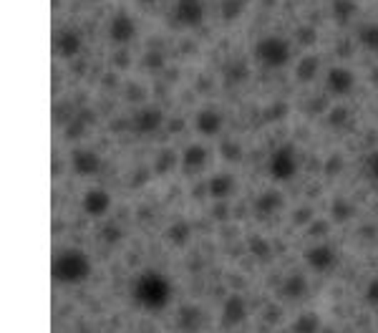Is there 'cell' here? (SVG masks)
<instances>
[{
    "label": "cell",
    "instance_id": "1",
    "mask_svg": "<svg viewBox=\"0 0 378 333\" xmlns=\"http://www.w3.org/2000/svg\"><path fill=\"white\" fill-rule=\"evenodd\" d=\"M134 298L146 311H162L172 298V283L157 270H146L134 280Z\"/></svg>",
    "mask_w": 378,
    "mask_h": 333
},
{
    "label": "cell",
    "instance_id": "2",
    "mask_svg": "<svg viewBox=\"0 0 378 333\" xmlns=\"http://www.w3.org/2000/svg\"><path fill=\"white\" fill-rule=\"evenodd\" d=\"M255 59L262 68L278 71L285 68L292 59V40L285 36H262L255 43Z\"/></svg>",
    "mask_w": 378,
    "mask_h": 333
},
{
    "label": "cell",
    "instance_id": "3",
    "mask_svg": "<svg viewBox=\"0 0 378 333\" xmlns=\"http://www.w3.org/2000/svg\"><path fill=\"white\" fill-rule=\"evenodd\" d=\"M51 273L58 283L76 286V283H84L91 275V260L81 250H63V253L56 255Z\"/></svg>",
    "mask_w": 378,
    "mask_h": 333
},
{
    "label": "cell",
    "instance_id": "4",
    "mask_svg": "<svg viewBox=\"0 0 378 333\" xmlns=\"http://www.w3.org/2000/svg\"><path fill=\"white\" fill-rule=\"evenodd\" d=\"M267 174L275 182H288L298 174V152L292 144H283L270 154L267 160Z\"/></svg>",
    "mask_w": 378,
    "mask_h": 333
},
{
    "label": "cell",
    "instance_id": "5",
    "mask_svg": "<svg viewBox=\"0 0 378 333\" xmlns=\"http://www.w3.org/2000/svg\"><path fill=\"white\" fill-rule=\"evenodd\" d=\"M205 0H177L174 3L172 23L174 28H199L205 23Z\"/></svg>",
    "mask_w": 378,
    "mask_h": 333
},
{
    "label": "cell",
    "instance_id": "6",
    "mask_svg": "<svg viewBox=\"0 0 378 333\" xmlns=\"http://www.w3.org/2000/svg\"><path fill=\"white\" fill-rule=\"evenodd\" d=\"M107 36L113 46L124 48L126 43H132V40L136 38V20L129 13H124V10L111 15V20H109V26H107Z\"/></svg>",
    "mask_w": 378,
    "mask_h": 333
},
{
    "label": "cell",
    "instance_id": "7",
    "mask_svg": "<svg viewBox=\"0 0 378 333\" xmlns=\"http://www.w3.org/2000/svg\"><path fill=\"white\" fill-rule=\"evenodd\" d=\"M356 88V74L345 66H333L325 74V93L331 96H348Z\"/></svg>",
    "mask_w": 378,
    "mask_h": 333
},
{
    "label": "cell",
    "instance_id": "8",
    "mask_svg": "<svg viewBox=\"0 0 378 333\" xmlns=\"http://www.w3.org/2000/svg\"><path fill=\"white\" fill-rule=\"evenodd\" d=\"M306 263L315 273H328V270H333L336 263H338V253H336V247L328 245V242H318V245H313L306 250Z\"/></svg>",
    "mask_w": 378,
    "mask_h": 333
},
{
    "label": "cell",
    "instance_id": "9",
    "mask_svg": "<svg viewBox=\"0 0 378 333\" xmlns=\"http://www.w3.org/2000/svg\"><path fill=\"white\" fill-rule=\"evenodd\" d=\"M71 166L79 177H93L101 169V157L96 152H91V149L79 147L71 152Z\"/></svg>",
    "mask_w": 378,
    "mask_h": 333
},
{
    "label": "cell",
    "instance_id": "10",
    "mask_svg": "<svg viewBox=\"0 0 378 333\" xmlns=\"http://www.w3.org/2000/svg\"><path fill=\"white\" fill-rule=\"evenodd\" d=\"M81 207H84V212L88 215V217H104V215L111 210V194L107 192V189H88L86 194H84V200H81Z\"/></svg>",
    "mask_w": 378,
    "mask_h": 333
},
{
    "label": "cell",
    "instance_id": "11",
    "mask_svg": "<svg viewBox=\"0 0 378 333\" xmlns=\"http://www.w3.org/2000/svg\"><path fill=\"white\" fill-rule=\"evenodd\" d=\"M54 46H56V54L61 56V59H76V56L81 54V48H84V43H81V36L76 33V31H71V28H63V31H58L54 38Z\"/></svg>",
    "mask_w": 378,
    "mask_h": 333
},
{
    "label": "cell",
    "instance_id": "12",
    "mask_svg": "<svg viewBox=\"0 0 378 333\" xmlns=\"http://www.w3.org/2000/svg\"><path fill=\"white\" fill-rule=\"evenodd\" d=\"M222 114L217 109L207 107V109H199L197 116H194V129H197L202 137H217L222 132Z\"/></svg>",
    "mask_w": 378,
    "mask_h": 333
},
{
    "label": "cell",
    "instance_id": "13",
    "mask_svg": "<svg viewBox=\"0 0 378 333\" xmlns=\"http://www.w3.org/2000/svg\"><path fill=\"white\" fill-rule=\"evenodd\" d=\"M162 124H164V114H162V109H157V107H144L136 111V116H134V129L139 134L157 132Z\"/></svg>",
    "mask_w": 378,
    "mask_h": 333
},
{
    "label": "cell",
    "instance_id": "14",
    "mask_svg": "<svg viewBox=\"0 0 378 333\" xmlns=\"http://www.w3.org/2000/svg\"><path fill=\"white\" fill-rule=\"evenodd\" d=\"M207 160H210V152L205 144H189L182 154V169H184V174L202 172L207 166Z\"/></svg>",
    "mask_w": 378,
    "mask_h": 333
},
{
    "label": "cell",
    "instance_id": "15",
    "mask_svg": "<svg viewBox=\"0 0 378 333\" xmlns=\"http://www.w3.org/2000/svg\"><path fill=\"white\" fill-rule=\"evenodd\" d=\"M235 189H237V180L227 172L214 174L212 180L207 182V194H210L212 200H227L230 194H235Z\"/></svg>",
    "mask_w": 378,
    "mask_h": 333
},
{
    "label": "cell",
    "instance_id": "16",
    "mask_svg": "<svg viewBox=\"0 0 378 333\" xmlns=\"http://www.w3.org/2000/svg\"><path fill=\"white\" fill-rule=\"evenodd\" d=\"M202 320H205V313H202V308L194 306V303L182 306L180 313H177V326L184 333H197L199 328H202Z\"/></svg>",
    "mask_w": 378,
    "mask_h": 333
},
{
    "label": "cell",
    "instance_id": "17",
    "mask_svg": "<svg viewBox=\"0 0 378 333\" xmlns=\"http://www.w3.org/2000/svg\"><path fill=\"white\" fill-rule=\"evenodd\" d=\"M245 318H247L245 300L239 298V295H230V298L225 300V308H222V323H225V326H239Z\"/></svg>",
    "mask_w": 378,
    "mask_h": 333
},
{
    "label": "cell",
    "instance_id": "18",
    "mask_svg": "<svg viewBox=\"0 0 378 333\" xmlns=\"http://www.w3.org/2000/svg\"><path fill=\"white\" fill-rule=\"evenodd\" d=\"M318 71H320V59L315 54H308L298 61V66H295V79H298L300 84H313L315 76H318Z\"/></svg>",
    "mask_w": 378,
    "mask_h": 333
},
{
    "label": "cell",
    "instance_id": "19",
    "mask_svg": "<svg viewBox=\"0 0 378 333\" xmlns=\"http://www.w3.org/2000/svg\"><path fill=\"white\" fill-rule=\"evenodd\" d=\"M283 205H285V200H283V194L278 189H267V192H262L255 200V210L260 215H275Z\"/></svg>",
    "mask_w": 378,
    "mask_h": 333
},
{
    "label": "cell",
    "instance_id": "20",
    "mask_svg": "<svg viewBox=\"0 0 378 333\" xmlns=\"http://www.w3.org/2000/svg\"><path fill=\"white\" fill-rule=\"evenodd\" d=\"M189 238H192V225L184 220L172 222L169 230H166V240L172 242L174 247H184L187 242H189Z\"/></svg>",
    "mask_w": 378,
    "mask_h": 333
},
{
    "label": "cell",
    "instance_id": "21",
    "mask_svg": "<svg viewBox=\"0 0 378 333\" xmlns=\"http://www.w3.org/2000/svg\"><path fill=\"white\" fill-rule=\"evenodd\" d=\"M356 38H359V43L365 51L378 54V23H363V26H359Z\"/></svg>",
    "mask_w": 378,
    "mask_h": 333
},
{
    "label": "cell",
    "instance_id": "22",
    "mask_svg": "<svg viewBox=\"0 0 378 333\" xmlns=\"http://www.w3.org/2000/svg\"><path fill=\"white\" fill-rule=\"evenodd\" d=\"M356 13H359V3L356 0H333L331 3V15L338 23H348Z\"/></svg>",
    "mask_w": 378,
    "mask_h": 333
},
{
    "label": "cell",
    "instance_id": "23",
    "mask_svg": "<svg viewBox=\"0 0 378 333\" xmlns=\"http://www.w3.org/2000/svg\"><path fill=\"white\" fill-rule=\"evenodd\" d=\"M306 293H308L306 278H303V275H288L285 283H283V295H285V298L298 300V298H303Z\"/></svg>",
    "mask_w": 378,
    "mask_h": 333
},
{
    "label": "cell",
    "instance_id": "24",
    "mask_svg": "<svg viewBox=\"0 0 378 333\" xmlns=\"http://www.w3.org/2000/svg\"><path fill=\"white\" fill-rule=\"evenodd\" d=\"M247 8V0H222L219 3V18L225 20V23H233L237 20L239 15L245 13Z\"/></svg>",
    "mask_w": 378,
    "mask_h": 333
},
{
    "label": "cell",
    "instance_id": "25",
    "mask_svg": "<svg viewBox=\"0 0 378 333\" xmlns=\"http://www.w3.org/2000/svg\"><path fill=\"white\" fill-rule=\"evenodd\" d=\"M141 68H144L146 74H159L162 68L166 66V59H164V54H162V51H157V48H154V51H146L144 56H141Z\"/></svg>",
    "mask_w": 378,
    "mask_h": 333
},
{
    "label": "cell",
    "instance_id": "26",
    "mask_svg": "<svg viewBox=\"0 0 378 333\" xmlns=\"http://www.w3.org/2000/svg\"><path fill=\"white\" fill-rule=\"evenodd\" d=\"M356 215V207H353V202L343 200V197H338V200H333L331 205V217L333 222H348Z\"/></svg>",
    "mask_w": 378,
    "mask_h": 333
},
{
    "label": "cell",
    "instance_id": "27",
    "mask_svg": "<svg viewBox=\"0 0 378 333\" xmlns=\"http://www.w3.org/2000/svg\"><path fill=\"white\" fill-rule=\"evenodd\" d=\"M292 331L295 333H318L320 331V318L315 313H303L295 318L292 323Z\"/></svg>",
    "mask_w": 378,
    "mask_h": 333
},
{
    "label": "cell",
    "instance_id": "28",
    "mask_svg": "<svg viewBox=\"0 0 378 333\" xmlns=\"http://www.w3.org/2000/svg\"><path fill=\"white\" fill-rule=\"evenodd\" d=\"M174 164H177V154H174L172 149H164V152L157 157V162H154V172H157V174H166Z\"/></svg>",
    "mask_w": 378,
    "mask_h": 333
},
{
    "label": "cell",
    "instance_id": "29",
    "mask_svg": "<svg viewBox=\"0 0 378 333\" xmlns=\"http://www.w3.org/2000/svg\"><path fill=\"white\" fill-rule=\"evenodd\" d=\"M348 116H351V111L345 107H333L331 111H328V127H333V129H340V127H345V121H348Z\"/></svg>",
    "mask_w": 378,
    "mask_h": 333
},
{
    "label": "cell",
    "instance_id": "30",
    "mask_svg": "<svg viewBox=\"0 0 378 333\" xmlns=\"http://www.w3.org/2000/svg\"><path fill=\"white\" fill-rule=\"evenodd\" d=\"M295 40H298V46H315L318 43V31L313 26H300L295 31Z\"/></svg>",
    "mask_w": 378,
    "mask_h": 333
},
{
    "label": "cell",
    "instance_id": "31",
    "mask_svg": "<svg viewBox=\"0 0 378 333\" xmlns=\"http://www.w3.org/2000/svg\"><path fill=\"white\" fill-rule=\"evenodd\" d=\"M219 152H222V160L225 162H239L242 160V147H239V141H225L222 147H219Z\"/></svg>",
    "mask_w": 378,
    "mask_h": 333
},
{
    "label": "cell",
    "instance_id": "32",
    "mask_svg": "<svg viewBox=\"0 0 378 333\" xmlns=\"http://www.w3.org/2000/svg\"><path fill=\"white\" fill-rule=\"evenodd\" d=\"M247 245H250V253L252 255H258L260 260H267L270 258V242L267 240H262V238H250V242H247Z\"/></svg>",
    "mask_w": 378,
    "mask_h": 333
},
{
    "label": "cell",
    "instance_id": "33",
    "mask_svg": "<svg viewBox=\"0 0 378 333\" xmlns=\"http://www.w3.org/2000/svg\"><path fill=\"white\" fill-rule=\"evenodd\" d=\"M340 172H343V157H338V154L328 157V160H325V174H328V177H338Z\"/></svg>",
    "mask_w": 378,
    "mask_h": 333
},
{
    "label": "cell",
    "instance_id": "34",
    "mask_svg": "<svg viewBox=\"0 0 378 333\" xmlns=\"http://www.w3.org/2000/svg\"><path fill=\"white\" fill-rule=\"evenodd\" d=\"M111 66H116V68H129V66H132V54H129L126 48H119V51H113V54H111Z\"/></svg>",
    "mask_w": 378,
    "mask_h": 333
},
{
    "label": "cell",
    "instance_id": "35",
    "mask_svg": "<svg viewBox=\"0 0 378 333\" xmlns=\"http://www.w3.org/2000/svg\"><path fill=\"white\" fill-rule=\"evenodd\" d=\"M126 101H132V104H141L146 96V91L141 88V84H126Z\"/></svg>",
    "mask_w": 378,
    "mask_h": 333
},
{
    "label": "cell",
    "instance_id": "36",
    "mask_svg": "<svg viewBox=\"0 0 378 333\" xmlns=\"http://www.w3.org/2000/svg\"><path fill=\"white\" fill-rule=\"evenodd\" d=\"M308 238H323L325 233H328V222L325 220H310L308 222Z\"/></svg>",
    "mask_w": 378,
    "mask_h": 333
},
{
    "label": "cell",
    "instance_id": "37",
    "mask_svg": "<svg viewBox=\"0 0 378 333\" xmlns=\"http://www.w3.org/2000/svg\"><path fill=\"white\" fill-rule=\"evenodd\" d=\"M365 172H368V180L378 185V149L373 154H368V160H365Z\"/></svg>",
    "mask_w": 378,
    "mask_h": 333
},
{
    "label": "cell",
    "instance_id": "38",
    "mask_svg": "<svg viewBox=\"0 0 378 333\" xmlns=\"http://www.w3.org/2000/svg\"><path fill=\"white\" fill-rule=\"evenodd\" d=\"M365 300L371 303L373 308H378V278H373L365 288Z\"/></svg>",
    "mask_w": 378,
    "mask_h": 333
},
{
    "label": "cell",
    "instance_id": "39",
    "mask_svg": "<svg viewBox=\"0 0 378 333\" xmlns=\"http://www.w3.org/2000/svg\"><path fill=\"white\" fill-rule=\"evenodd\" d=\"M104 240L119 242L121 240V227L119 225H104Z\"/></svg>",
    "mask_w": 378,
    "mask_h": 333
},
{
    "label": "cell",
    "instance_id": "40",
    "mask_svg": "<svg viewBox=\"0 0 378 333\" xmlns=\"http://www.w3.org/2000/svg\"><path fill=\"white\" fill-rule=\"evenodd\" d=\"M79 134H84V127H81V124H73V129H71V127L66 129V137H68V139H76Z\"/></svg>",
    "mask_w": 378,
    "mask_h": 333
},
{
    "label": "cell",
    "instance_id": "41",
    "mask_svg": "<svg viewBox=\"0 0 378 333\" xmlns=\"http://www.w3.org/2000/svg\"><path fill=\"white\" fill-rule=\"evenodd\" d=\"M306 220H313V212L310 210H300V212L295 215V222H306Z\"/></svg>",
    "mask_w": 378,
    "mask_h": 333
},
{
    "label": "cell",
    "instance_id": "42",
    "mask_svg": "<svg viewBox=\"0 0 378 333\" xmlns=\"http://www.w3.org/2000/svg\"><path fill=\"white\" fill-rule=\"evenodd\" d=\"M113 84H116V76H113V74H111V76H109V74L104 76V86H107V88H113Z\"/></svg>",
    "mask_w": 378,
    "mask_h": 333
},
{
    "label": "cell",
    "instance_id": "43",
    "mask_svg": "<svg viewBox=\"0 0 378 333\" xmlns=\"http://www.w3.org/2000/svg\"><path fill=\"white\" fill-rule=\"evenodd\" d=\"M169 132H182V119H174L172 124H169Z\"/></svg>",
    "mask_w": 378,
    "mask_h": 333
},
{
    "label": "cell",
    "instance_id": "44",
    "mask_svg": "<svg viewBox=\"0 0 378 333\" xmlns=\"http://www.w3.org/2000/svg\"><path fill=\"white\" fill-rule=\"evenodd\" d=\"M139 6H144V8H152V6H157V0H136Z\"/></svg>",
    "mask_w": 378,
    "mask_h": 333
}]
</instances>
